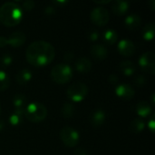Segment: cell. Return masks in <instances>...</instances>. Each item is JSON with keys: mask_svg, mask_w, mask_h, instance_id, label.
Listing matches in <instances>:
<instances>
[{"mask_svg": "<svg viewBox=\"0 0 155 155\" xmlns=\"http://www.w3.org/2000/svg\"><path fill=\"white\" fill-rule=\"evenodd\" d=\"M55 56L54 47L46 41H35L28 45L25 52L27 62L36 67L49 64Z\"/></svg>", "mask_w": 155, "mask_h": 155, "instance_id": "1", "label": "cell"}, {"mask_svg": "<svg viewBox=\"0 0 155 155\" xmlns=\"http://www.w3.org/2000/svg\"><path fill=\"white\" fill-rule=\"evenodd\" d=\"M23 19V10L15 2H6L0 6V23L5 26L17 25Z\"/></svg>", "mask_w": 155, "mask_h": 155, "instance_id": "2", "label": "cell"}, {"mask_svg": "<svg viewBox=\"0 0 155 155\" xmlns=\"http://www.w3.org/2000/svg\"><path fill=\"white\" fill-rule=\"evenodd\" d=\"M47 116L46 107L40 103H32L27 104L25 110V117L32 123H39Z\"/></svg>", "mask_w": 155, "mask_h": 155, "instance_id": "3", "label": "cell"}, {"mask_svg": "<svg viewBox=\"0 0 155 155\" xmlns=\"http://www.w3.org/2000/svg\"><path fill=\"white\" fill-rule=\"evenodd\" d=\"M50 74L54 83L64 84L71 81L73 78V70L66 64H59L52 68Z\"/></svg>", "mask_w": 155, "mask_h": 155, "instance_id": "4", "label": "cell"}, {"mask_svg": "<svg viewBox=\"0 0 155 155\" xmlns=\"http://www.w3.org/2000/svg\"><path fill=\"white\" fill-rule=\"evenodd\" d=\"M67 97L75 103L82 102L88 94V87L84 83H75L67 89Z\"/></svg>", "mask_w": 155, "mask_h": 155, "instance_id": "5", "label": "cell"}, {"mask_svg": "<svg viewBox=\"0 0 155 155\" xmlns=\"http://www.w3.org/2000/svg\"><path fill=\"white\" fill-rule=\"evenodd\" d=\"M60 139L65 146L71 148L78 144L80 136L75 129L69 126H65L60 131Z\"/></svg>", "mask_w": 155, "mask_h": 155, "instance_id": "6", "label": "cell"}, {"mask_svg": "<svg viewBox=\"0 0 155 155\" xmlns=\"http://www.w3.org/2000/svg\"><path fill=\"white\" fill-rule=\"evenodd\" d=\"M90 19L94 25L98 26H104L109 22L110 14L106 8L103 6H97L92 10L90 14Z\"/></svg>", "mask_w": 155, "mask_h": 155, "instance_id": "7", "label": "cell"}, {"mask_svg": "<svg viewBox=\"0 0 155 155\" xmlns=\"http://www.w3.org/2000/svg\"><path fill=\"white\" fill-rule=\"evenodd\" d=\"M139 65L145 72L153 74L155 72V55L151 51L145 52L139 58Z\"/></svg>", "mask_w": 155, "mask_h": 155, "instance_id": "8", "label": "cell"}, {"mask_svg": "<svg viewBox=\"0 0 155 155\" xmlns=\"http://www.w3.org/2000/svg\"><path fill=\"white\" fill-rule=\"evenodd\" d=\"M115 94L123 100H131L135 95L134 87L129 84H121L115 88Z\"/></svg>", "mask_w": 155, "mask_h": 155, "instance_id": "9", "label": "cell"}, {"mask_svg": "<svg viewBox=\"0 0 155 155\" xmlns=\"http://www.w3.org/2000/svg\"><path fill=\"white\" fill-rule=\"evenodd\" d=\"M117 49H118V52L122 55L130 57L134 54L136 48H135L134 44L132 41L128 39H122L117 45Z\"/></svg>", "mask_w": 155, "mask_h": 155, "instance_id": "10", "label": "cell"}, {"mask_svg": "<svg viewBox=\"0 0 155 155\" xmlns=\"http://www.w3.org/2000/svg\"><path fill=\"white\" fill-rule=\"evenodd\" d=\"M90 54L93 58L98 61H103L107 58L108 55V51L107 48L100 44H94L91 46L90 49Z\"/></svg>", "mask_w": 155, "mask_h": 155, "instance_id": "11", "label": "cell"}, {"mask_svg": "<svg viewBox=\"0 0 155 155\" xmlns=\"http://www.w3.org/2000/svg\"><path fill=\"white\" fill-rule=\"evenodd\" d=\"M26 40L25 35L22 32H14L7 38V45L12 47H20L22 46Z\"/></svg>", "mask_w": 155, "mask_h": 155, "instance_id": "12", "label": "cell"}, {"mask_svg": "<svg viewBox=\"0 0 155 155\" xmlns=\"http://www.w3.org/2000/svg\"><path fill=\"white\" fill-rule=\"evenodd\" d=\"M105 119H106V114L102 109L94 110L90 116L91 124L94 127H99V126L103 125L105 122Z\"/></svg>", "mask_w": 155, "mask_h": 155, "instance_id": "13", "label": "cell"}, {"mask_svg": "<svg viewBox=\"0 0 155 155\" xmlns=\"http://www.w3.org/2000/svg\"><path fill=\"white\" fill-rule=\"evenodd\" d=\"M129 9V3L124 0H115L112 3V11L116 15H124Z\"/></svg>", "mask_w": 155, "mask_h": 155, "instance_id": "14", "label": "cell"}, {"mask_svg": "<svg viewBox=\"0 0 155 155\" xmlns=\"http://www.w3.org/2000/svg\"><path fill=\"white\" fill-rule=\"evenodd\" d=\"M124 24L129 30H136L140 27L142 24V18L137 14H131L126 16Z\"/></svg>", "mask_w": 155, "mask_h": 155, "instance_id": "15", "label": "cell"}, {"mask_svg": "<svg viewBox=\"0 0 155 155\" xmlns=\"http://www.w3.org/2000/svg\"><path fill=\"white\" fill-rule=\"evenodd\" d=\"M75 69L79 73L86 74L92 69V62L87 57H79L75 61Z\"/></svg>", "mask_w": 155, "mask_h": 155, "instance_id": "16", "label": "cell"}, {"mask_svg": "<svg viewBox=\"0 0 155 155\" xmlns=\"http://www.w3.org/2000/svg\"><path fill=\"white\" fill-rule=\"evenodd\" d=\"M136 113L141 117H147L152 113V106L151 104L146 101H141L136 105Z\"/></svg>", "mask_w": 155, "mask_h": 155, "instance_id": "17", "label": "cell"}, {"mask_svg": "<svg viewBox=\"0 0 155 155\" xmlns=\"http://www.w3.org/2000/svg\"><path fill=\"white\" fill-rule=\"evenodd\" d=\"M33 77V74H32V72L29 70V69H22L20 70L16 76H15V79H16V82L20 84V85H25L27 83H29L31 81Z\"/></svg>", "mask_w": 155, "mask_h": 155, "instance_id": "18", "label": "cell"}, {"mask_svg": "<svg viewBox=\"0 0 155 155\" xmlns=\"http://www.w3.org/2000/svg\"><path fill=\"white\" fill-rule=\"evenodd\" d=\"M119 68H120V71L126 76L133 75L135 73V70H136L135 64L133 62L129 61V60H124V61L121 62V64L119 65Z\"/></svg>", "mask_w": 155, "mask_h": 155, "instance_id": "19", "label": "cell"}, {"mask_svg": "<svg viewBox=\"0 0 155 155\" xmlns=\"http://www.w3.org/2000/svg\"><path fill=\"white\" fill-rule=\"evenodd\" d=\"M13 104H14L15 110H19V111H24L25 112V108L27 106V99L24 94H16L14 96Z\"/></svg>", "mask_w": 155, "mask_h": 155, "instance_id": "20", "label": "cell"}, {"mask_svg": "<svg viewBox=\"0 0 155 155\" xmlns=\"http://www.w3.org/2000/svg\"><path fill=\"white\" fill-rule=\"evenodd\" d=\"M144 127H145V124H144L143 120L141 119L140 117H137L131 122L129 130L133 134H140L143 131Z\"/></svg>", "mask_w": 155, "mask_h": 155, "instance_id": "21", "label": "cell"}, {"mask_svg": "<svg viewBox=\"0 0 155 155\" xmlns=\"http://www.w3.org/2000/svg\"><path fill=\"white\" fill-rule=\"evenodd\" d=\"M25 116V112L24 111H19V110H15L14 113L10 115L9 117V123L13 126H17L22 124Z\"/></svg>", "mask_w": 155, "mask_h": 155, "instance_id": "22", "label": "cell"}, {"mask_svg": "<svg viewBox=\"0 0 155 155\" xmlns=\"http://www.w3.org/2000/svg\"><path fill=\"white\" fill-rule=\"evenodd\" d=\"M155 33V25L153 23L147 24L143 29V36L146 41H151L153 39Z\"/></svg>", "mask_w": 155, "mask_h": 155, "instance_id": "23", "label": "cell"}, {"mask_svg": "<svg viewBox=\"0 0 155 155\" xmlns=\"http://www.w3.org/2000/svg\"><path fill=\"white\" fill-rule=\"evenodd\" d=\"M104 40L108 45H114L118 40V35L114 29H107L104 33Z\"/></svg>", "mask_w": 155, "mask_h": 155, "instance_id": "24", "label": "cell"}, {"mask_svg": "<svg viewBox=\"0 0 155 155\" xmlns=\"http://www.w3.org/2000/svg\"><path fill=\"white\" fill-rule=\"evenodd\" d=\"M74 106L71 103H65L61 108V114L64 118H71L74 114Z\"/></svg>", "mask_w": 155, "mask_h": 155, "instance_id": "25", "label": "cell"}, {"mask_svg": "<svg viewBox=\"0 0 155 155\" xmlns=\"http://www.w3.org/2000/svg\"><path fill=\"white\" fill-rule=\"evenodd\" d=\"M10 85V78L7 74L0 70V92L5 91Z\"/></svg>", "mask_w": 155, "mask_h": 155, "instance_id": "26", "label": "cell"}, {"mask_svg": "<svg viewBox=\"0 0 155 155\" xmlns=\"http://www.w3.org/2000/svg\"><path fill=\"white\" fill-rule=\"evenodd\" d=\"M0 62L1 64L4 65V66H8L12 64L13 62V58L10 54H5L2 55V57L0 58Z\"/></svg>", "mask_w": 155, "mask_h": 155, "instance_id": "27", "label": "cell"}, {"mask_svg": "<svg viewBox=\"0 0 155 155\" xmlns=\"http://www.w3.org/2000/svg\"><path fill=\"white\" fill-rule=\"evenodd\" d=\"M35 3L34 1H32V0H26V1H25L23 3L21 8L24 9V10H25V11H30V10H32L35 7Z\"/></svg>", "mask_w": 155, "mask_h": 155, "instance_id": "28", "label": "cell"}, {"mask_svg": "<svg viewBox=\"0 0 155 155\" xmlns=\"http://www.w3.org/2000/svg\"><path fill=\"white\" fill-rule=\"evenodd\" d=\"M134 83L137 86H143L144 84L146 83V79L143 75H138L135 80H134Z\"/></svg>", "mask_w": 155, "mask_h": 155, "instance_id": "29", "label": "cell"}, {"mask_svg": "<svg viewBox=\"0 0 155 155\" xmlns=\"http://www.w3.org/2000/svg\"><path fill=\"white\" fill-rule=\"evenodd\" d=\"M88 38H89V40L94 42V41H96V40L99 38V33H98L96 30H93V31H91V32L89 33Z\"/></svg>", "mask_w": 155, "mask_h": 155, "instance_id": "30", "label": "cell"}, {"mask_svg": "<svg viewBox=\"0 0 155 155\" xmlns=\"http://www.w3.org/2000/svg\"><path fill=\"white\" fill-rule=\"evenodd\" d=\"M154 114H153L152 118L149 120L148 122V128L150 129V131L152 133H154V129H155V119H154Z\"/></svg>", "mask_w": 155, "mask_h": 155, "instance_id": "31", "label": "cell"}, {"mask_svg": "<svg viewBox=\"0 0 155 155\" xmlns=\"http://www.w3.org/2000/svg\"><path fill=\"white\" fill-rule=\"evenodd\" d=\"M74 155H88V153H87V151L84 148L79 147V148L75 149Z\"/></svg>", "mask_w": 155, "mask_h": 155, "instance_id": "32", "label": "cell"}, {"mask_svg": "<svg viewBox=\"0 0 155 155\" xmlns=\"http://www.w3.org/2000/svg\"><path fill=\"white\" fill-rule=\"evenodd\" d=\"M108 81H109V83H110V84H117V83H118V76H117L116 74H110V75H109Z\"/></svg>", "mask_w": 155, "mask_h": 155, "instance_id": "33", "label": "cell"}, {"mask_svg": "<svg viewBox=\"0 0 155 155\" xmlns=\"http://www.w3.org/2000/svg\"><path fill=\"white\" fill-rule=\"evenodd\" d=\"M45 13L46 15H54V14L55 13V8H54V6H51V5L47 6V7L45 9Z\"/></svg>", "mask_w": 155, "mask_h": 155, "instance_id": "34", "label": "cell"}, {"mask_svg": "<svg viewBox=\"0 0 155 155\" xmlns=\"http://www.w3.org/2000/svg\"><path fill=\"white\" fill-rule=\"evenodd\" d=\"M7 45V38L5 36H0V47H5Z\"/></svg>", "mask_w": 155, "mask_h": 155, "instance_id": "35", "label": "cell"}, {"mask_svg": "<svg viewBox=\"0 0 155 155\" xmlns=\"http://www.w3.org/2000/svg\"><path fill=\"white\" fill-rule=\"evenodd\" d=\"M74 57V54H73V53H71V52H67L65 54H64V59L65 60V61H71L72 60V58Z\"/></svg>", "mask_w": 155, "mask_h": 155, "instance_id": "36", "label": "cell"}, {"mask_svg": "<svg viewBox=\"0 0 155 155\" xmlns=\"http://www.w3.org/2000/svg\"><path fill=\"white\" fill-rule=\"evenodd\" d=\"M148 5H150V7H151V9L152 10H154L155 8V1L154 0H150L149 2H148Z\"/></svg>", "mask_w": 155, "mask_h": 155, "instance_id": "37", "label": "cell"}, {"mask_svg": "<svg viewBox=\"0 0 155 155\" xmlns=\"http://www.w3.org/2000/svg\"><path fill=\"white\" fill-rule=\"evenodd\" d=\"M94 3L95 4H97V5H105V4H109V3H111V1L110 0H106V1H94Z\"/></svg>", "mask_w": 155, "mask_h": 155, "instance_id": "38", "label": "cell"}, {"mask_svg": "<svg viewBox=\"0 0 155 155\" xmlns=\"http://www.w3.org/2000/svg\"><path fill=\"white\" fill-rule=\"evenodd\" d=\"M155 94L153 93L152 94V95H151V104H152V105H154L155 104Z\"/></svg>", "mask_w": 155, "mask_h": 155, "instance_id": "39", "label": "cell"}, {"mask_svg": "<svg viewBox=\"0 0 155 155\" xmlns=\"http://www.w3.org/2000/svg\"><path fill=\"white\" fill-rule=\"evenodd\" d=\"M5 128V123L3 121H0V132H2Z\"/></svg>", "mask_w": 155, "mask_h": 155, "instance_id": "40", "label": "cell"}, {"mask_svg": "<svg viewBox=\"0 0 155 155\" xmlns=\"http://www.w3.org/2000/svg\"><path fill=\"white\" fill-rule=\"evenodd\" d=\"M0 114H1V106H0Z\"/></svg>", "mask_w": 155, "mask_h": 155, "instance_id": "41", "label": "cell"}]
</instances>
